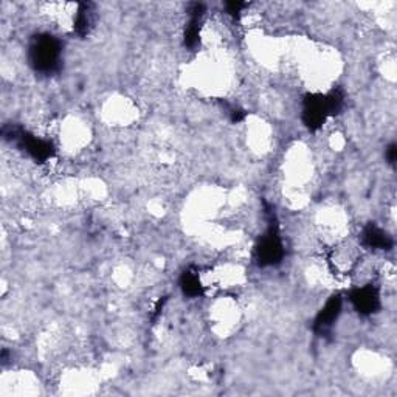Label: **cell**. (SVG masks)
I'll list each match as a JSON object with an SVG mask.
<instances>
[{"label":"cell","mask_w":397,"mask_h":397,"mask_svg":"<svg viewBox=\"0 0 397 397\" xmlns=\"http://www.w3.org/2000/svg\"><path fill=\"white\" fill-rule=\"evenodd\" d=\"M62 47L57 37L39 35L30 45V62L41 73H53L59 69Z\"/></svg>","instance_id":"cell-1"},{"label":"cell","mask_w":397,"mask_h":397,"mask_svg":"<svg viewBox=\"0 0 397 397\" xmlns=\"http://www.w3.org/2000/svg\"><path fill=\"white\" fill-rule=\"evenodd\" d=\"M331 115L326 95H307L303 102V122L311 131L321 128Z\"/></svg>","instance_id":"cell-2"},{"label":"cell","mask_w":397,"mask_h":397,"mask_svg":"<svg viewBox=\"0 0 397 397\" xmlns=\"http://www.w3.org/2000/svg\"><path fill=\"white\" fill-rule=\"evenodd\" d=\"M283 242L275 227H270L258 245V259L263 266H273L283 258Z\"/></svg>","instance_id":"cell-3"},{"label":"cell","mask_w":397,"mask_h":397,"mask_svg":"<svg viewBox=\"0 0 397 397\" xmlns=\"http://www.w3.org/2000/svg\"><path fill=\"white\" fill-rule=\"evenodd\" d=\"M351 303L355 307V311L362 315L374 314L380 307V295L379 290L372 285H365L352 292Z\"/></svg>","instance_id":"cell-4"},{"label":"cell","mask_w":397,"mask_h":397,"mask_svg":"<svg viewBox=\"0 0 397 397\" xmlns=\"http://www.w3.org/2000/svg\"><path fill=\"white\" fill-rule=\"evenodd\" d=\"M20 143L25 148L27 153L35 158L36 162H47L53 155V146L50 141L37 138L35 135H30L27 132L20 134Z\"/></svg>","instance_id":"cell-5"},{"label":"cell","mask_w":397,"mask_h":397,"mask_svg":"<svg viewBox=\"0 0 397 397\" xmlns=\"http://www.w3.org/2000/svg\"><path fill=\"white\" fill-rule=\"evenodd\" d=\"M340 312H341V297L336 295V297H332L326 303V306L321 309V312L319 314V316H316V320H315L314 329L319 333H321V336L323 333L329 332L332 324L336 323V320L338 319Z\"/></svg>","instance_id":"cell-6"},{"label":"cell","mask_w":397,"mask_h":397,"mask_svg":"<svg viewBox=\"0 0 397 397\" xmlns=\"http://www.w3.org/2000/svg\"><path fill=\"white\" fill-rule=\"evenodd\" d=\"M362 239H363V244L369 249L390 250L393 247L391 236H388V233H385L382 228L374 224H369L368 227H365Z\"/></svg>","instance_id":"cell-7"},{"label":"cell","mask_w":397,"mask_h":397,"mask_svg":"<svg viewBox=\"0 0 397 397\" xmlns=\"http://www.w3.org/2000/svg\"><path fill=\"white\" fill-rule=\"evenodd\" d=\"M93 23V10L90 4H79L78 10L75 13L73 28L78 35L89 33V30Z\"/></svg>","instance_id":"cell-8"},{"label":"cell","mask_w":397,"mask_h":397,"mask_svg":"<svg viewBox=\"0 0 397 397\" xmlns=\"http://www.w3.org/2000/svg\"><path fill=\"white\" fill-rule=\"evenodd\" d=\"M180 284H182V289H184V292L189 297H197L202 293V283L198 280V276L194 273H189V272L185 273L182 276Z\"/></svg>","instance_id":"cell-9"},{"label":"cell","mask_w":397,"mask_h":397,"mask_svg":"<svg viewBox=\"0 0 397 397\" xmlns=\"http://www.w3.org/2000/svg\"><path fill=\"white\" fill-rule=\"evenodd\" d=\"M244 6H245V4H242V2H228V4H227V11H228L230 14L237 16V14L241 13V10H242Z\"/></svg>","instance_id":"cell-10"},{"label":"cell","mask_w":397,"mask_h":397,"mask_svg":"<svg viewBox=\"0 0 397 397\" xmlns=\"http://www.w3.org/2000/svg\"><path fill=\"white\" fill-rule=\"evenodd\" d=\"M396 153H397L396 145L388 146V149H386V160H388V163L394 165V162H396Z\"/></svg>","instance_id":"cell-11"}]
</instances>
